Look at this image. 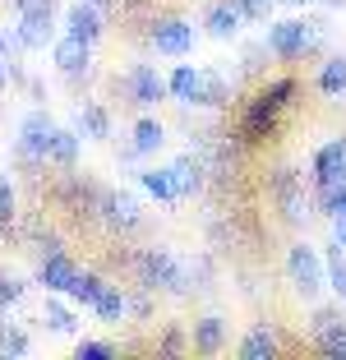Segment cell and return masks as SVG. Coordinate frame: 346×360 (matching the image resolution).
Listing matches in <instances>:
<instances>
[{
	"instance_id": "obj_1",
	"label": "cell",
	"mask_w": 346,
	"mask_h": 360,
	"mask_svg": "<svg viewBox=\"0 0 346 360\" xmlns=\"http://www.w3.org/2000/svg\"><path fill=\"white\" fill-rule=\"evenodd\" d=\"M300 97V79L295 75H277L268 79V84L259 88V93L250 97V102L241 106V125H236V134H241V143H268V139L277 134V125H282L286 106Z\"/></svg>"
},
{
	"instance_id": "obj_2",
	"label": "cell",
	"mask_w": 346,
	"mask_h": 360,
	"mask_svg": "<svg viewBox=\"0 0 346 360\" xmlns=\"http://www.w3.org/2000/svg\"><path fill=\"white\" fill-rule=\"evenodd\" d=\"M323 42H328V23L323 19H282V23H268V32H263V51L277 56V60L319 56Z\"/></svg>"
},
{
	"instance_id": "obj_3",
	"label": "cell",
	"mask_w": 346,
	"mask_h": 360,
	"mask_svg": "<svg viewBox=\"0 0 346 360\" xmlns=\"http://www.w3.org/2000/svg\"><path fill=\"white\" fill-rule=\"evenodd\" d=\"M139 286L153 291V296H189V264L180 255H171L167 245H153V250H139L134 259Z\"/></svg>"
},
{
	"instance_id": "obj_4",
	"label": "cell",
	"mask_w": 346,
	"mask_h": 360,
	"mask_svg": "<svg viewBox=\"0 0 346 360\" xmlns=\"http://www.w3.org/2000/svg\"><path fill=\"white\" fill-rule=\"evenodd\" d=\"M286 282H291V291L300 300H319L328 291V282H323V255H319L314 245L295 240L291 250H286Z\"/></svg>"
},
{
	"instance_id": "obj_5",
	"label": "cell",
	"mask_w": 346,
	"mask_h": 360,
	"mask_svg": "<svg viewBox=\"0 0 346 360\" xmlns=\"http://www.w3.org/2000/svg\"><path fill=\"white\" fill-rule=\"evenodd\" d=\"M268 194H273L277 212H282V222H291V226H305V222H309V194H305V176H295L291 167L273 171V180H268Z\"/></svg>"
},
{
	"instance_id": "obj_6",
	"label": "cell",
	"mask_w": 346,
	"mask_h": 360,
	"mask_svg": "<svg viewBox=\"0 0 346 360\" xmlns=\"http://www.w3.org/2000/svg\"><path fill=\"white\" fill-rule=\"evenodd\" d=\"M14 14L19 19H14L10 37L19 51H42L56 37V5H28V10H14Z\"/></svg>"
},
{
	"instance_id": "obj_7",
	"label": "cell",
	"mask_w": 346,
	"mask_h": 360,
	"mask_svg": "<svg viewBox=\"0 0 346 360\" xmlns=\"http://www.w3.org/2000/svg\"><path fill=\"white\" fill-rule=\"evenodd\" d=\"M51 129H56V120L46 116L42 106H37V111H28V116L19 120V139H14L19 162H28V167H46V143H51Z\"/></svg>"
},
{
	"instance_id": "obj_8",
	"label": "cell",
	"mask_w": 346,
	"mask_h": 360,
	"mask_svg": "<svg viewBox=\"0 0 346 360\" xmlns=\"http://www.w3.org/2000/svg\"><path fill=\"white\" fill-rule=\"evenodd\" d=\"M97 212H102V222L111 226V231H120V236H129V231L143 226V203H139L134 194H125V190L97 194Z\"/></svg>"
},
{
	"instance_id": "obj_9",
	"label": "cell",
	"mask_w": 346,
	"mask_h": 360,
	"mask_svg": "<svg viewBox=\"0 0 346 360\" xmlns=\"http://www.w3.org/2000/svg\"><path fill=\"white\" fill-rule=\"evenodd\" d=\"M125 97H129L134 111H153L158 102H167V79L158 75V65H129Z\"/></svg>"
},
{
	"instance_id": "obj_10",
	"label": "cell",
	"mask_w": 346,
	"mask_h": 360,
	"mask_svg": "<svg viewBox=\"0 0 346 360\" xmlns=\"http://www.w3.org/2000/svg\"><path fill=\"white\" fill-rule=\"evenodd\" d=\"M342 180H346V134L328 139L323 148L314 153V162H309V185H314L319 194L333 190V185H342Z\"/></svg>"
},
{
	"instance_id": "obj_11",
	"label": "cell",
	"mask_w": 346,
	"mask_h": 360,
	"mask_svg": "<svg viewBox=\"0 0 346 360\" xmlns=\"http://www.w3.org/2000/svg\"><path fill=\"white\" fill-rule=\"evenodd\" d=\"M194 37H199L194 23L180 19V14L153 23V51H158V56H176V60H185V56L194 51Z\"/></svg>"
},
{
	"instance_id": "obj_12",
	"label": "cell",
	"mask_w": 346,
	"mask_h": 360,
	"mask_svg": "<svg viewBox=\"0 0 346 360\" xmlns=\"http://www.w3.org/2000/svg\"><path fill=\"white\" fill-rule=\"evenodd\" d=\"M65 37H79V42L97 46L106 37V10H97L88 0H74L70 10H65Z\"/></svg>"
},
{
	"instance_id": "obj_13",
	"label": "cell",
	"mask_w": 346,
	"mask_h": 360,
	"mask_svg": "<svg viewBox=\"0 0 346 360\" xmlns=\"http://www.w3.org/2000/svg\"><path fill=\"white\" fill-rule=\"evenodd\" d=\"M245 28V14L236 10V0H212L208 14H203V32L217 37V42H236Z\"/></svg>"
},
{
	"instance_id": "obj_14",
	"label": "cell",
	"mask_w": 346,
	"mask_h": 360,
	"mask_svg": "<svg viewBox=\"0 0 346 360\" xmlns=\"http://www.w3.org/2000/svg\"><path fill=\"white\" fill-rule=\"evenodd\" d=\"M74 273H79V264H74L65 250H51V255L37 259V286H46V291H56V296H65V291H70Z\"/></svg>"
},
{
	"instance_id": "obj_15",
	"label": "cell",
	"mask_w": 346,
	"mask_h": 360,
	"mask_svg": "<svg viewBox=\"0 0 346 360\" xmlns=\"http://www.w3.org/2000/svg\"><path fill=\"white\" fill-rule=\"evenodd\" d=\"M56 56V70H60L65 79H84L88 70H93V46L79 42V37H60V42L51 46Z\"/></svg>"
},
{
	"instance_id": "obj_16",
	"label": "cell",
	"mask_w": 346,
	"mask_h": 360,
	"mask_svg": "<svg viewBox=\"0 0 346 360\" xmlns=\"http://www.w3.org/2000/svg\"><path fill=\"white\" fill-rule=\"evenodd\" d=\"M226 347V319L222 314H203L189 323V351H199V356H217Z\"/></svg>"
},
{
	"instance_id": "obj_17",
	"label": "cell",
	"mask_w": 346,
	"mask_h": 360,
	"mask_svg": "<svg viewBox=\"0 0 346 360\" xmlns=\"http://www.w3.org/2000/svg\"><path fill=\"white\" fill-rule=\"evenodd\" d=\"M171 180H176L180 199L199 194V190H203V180H208V162H203V153H180V158L171 162Z\"/></svg>"
},
{
	"instance_id": "obj_18",
	"label": "cell",
	"mask_w": 346,
	"mask_h": 360,
	"mask_svg": "<svg viewBox=\"0 0 346 360\" xmlns=\"http://www.w3.org/2000/svg\"><path fill=\"white\" fill-rule=\"evenodd\" d=\"M162 143H167V125H162L158 116H148V111H143V116L134 120V129H129V143H125V148L134 153V158H153Z\"/></svg>"
},
{
	"instance_id": "obj_19",
	"label": "cell",
	"mask_w": 346,
	"mask_h": 360,
	"mask_svg": "<svg viewBox=\"0 0 346 360\" xmlns=\"http://www.w3.org/2000/svg\"><path fill=\"white\" fill-rule=\"evenodd\" d=\"M79 148H84V134H79V129L56 125V129H51V143H46V162H51V167H60V171H74Z\"/></svg>"
},
{
	"instance_id": "obj_20",
	"label": "cell",
	"mask_w": 346,
	"mask_h": 360,
	"mask_svg": "<svg viewBox=\"0 0 346 360\" xmlns=\"http://www.w3.org/2000/svg\"><path fill=\"white\" fill-rule=\"evenodd\" d=\"M139 190H143L148 199H158V203H180V190H176V180H171V167L139 171Z\"/></svg>"
},
{
	"instance_id": "obj_21",
	"label": "cell",
	"mask_w": 346,
	"mask_h": 360,
	"mask_svg": "<svg viewBox=\"0 0 346 360\" xmlns=\"http://www.w3.org/2000/svg\"><path fill=\"white\" fill-rule=\"evenodd\" d=\"M79 134L93 139V143H106L111 139V111L102 102H84L79 106Z\"/></svg>"
},
{
	"instance_id": "obj_22",
	"label": "cell",
	"mask_w": 346,
	"mask_h": 360,
	"mask_svg": "<svg viewBox=\"0 0 346 360\" xmlns=\"http://www.w3.org/2000/svg\"><path fill=\"white\" fill-rule=\"evenodd\" d=\"M277 351H282V342H277V333L268 328V323H254V328L245 333V342H241L245 360H273Z\"/></svg>"
},
{
	"instance_id": "obj_23",
	"label": "cell",
	"mask_w": 346,
	"mask_h": 360,
	"mask_svg": "<svg viewBox=\"0 0 346 360\" xmlns=\"http://www.w3.org/2000/svg\"><path fill=\"white\" fill-rule=\"evenodd\" d=\"M194 93H199V65H176L167 75V97L180 106H194Z\"/></svg>"
},
{
	"instance_id": "obj_24",
	"label": "cell",
	"mask_w": 346,
	"mask_h": 360,
	"mask_svg": "<svg viewBox=\"0 0 346 360\" xmlns=\"http://www.w3.org/2000/svg\"><path fill=\"white\" fill-rule=\"evenodd\" d=\"M231 102V84L217 75V70H199V93H194V106H208V111H217V106Z\"/></svg>"
},
{
	"instance_id": "obj_25",
	"label": "cell",
	"mask_w": 346,
	"mask_h": 360,
	"mask_svg": "<svg viewBox=\"0 0 346 360\" xmlns=\"http://www.w3.org/2000/svg\"><path fill=\"white\" fill-rule=\"evenodd\" d=\"M42 323H46L51 333H60V338H70V333L79 328V314H74V309L65 305L56 291H46V300H42Z\"/></svg>"
},
{
	"instance_id": "obj_26",
	"label": "cell",
	"mask_w": 346,
	"mask_h": 360,
	"mask_svg": "<svg viewBox=\"0 0 346 360\" xmlns=\"http://www.w3.org/2000/svg\"><path fill=\"white\" fill-rule=\"evenodd\" d=\"M88 309H93V314L102 319V323H125V291L106 282L102 291L93 296V305H88Z\"/></svg>"
},
{
	"instance_id": "obj_27",
	"label": "cell",
	"mask_w": 346,
	"mask_h": 360,
	"mask_svg": "<svg viewBox=\"0 0 346 360\" xmlns=\"http://www.w3.org/2000/svg\"><path fill=\"white\" fill-rule=\"evenodd\" d=\"M314 88L323 97H346V56H328V60L319 65Z\"/></svg>"
},
{
	"instance_id": "obj_28",
	"label": "cell",
	"mask_w": 346,
	"mask_h": 360,
	"mask_svg": "<svg viewBox=\"0 0 346 360\" xmlns=\"http://www.w3.org/2000/svg\"><path fill=\"white\" fill-rule=\"evenodd\" d=\"M323 282H328V291H333L337 300H346V250L337 240L323 250Z\"/></svg>"
},
{
	"instance_id": "obj_29",
	"label": "cell",
	"mask_w": 346,
	"mask_h": 360,
	"mask_svg": "<svg viewBox=\"0 0 346 360\" xmlns=\"http://www.w3.org/2000/svg\"><path fill=\"white\" fill-rule=\"evenodd\" d=\"M102 286H106V277H102V273H93V268H79L65 296H70L74 305H93V296H97V291H102Z\"/></svg>"
},
{
	"instance_id": "obj_30",
	"label": "cell",
	"mask_w": 346,
	"mask_h": 360,
	"mask_svg": "<svg viewBox=\"0 0 346 360\" xmlns=\"http://www.w3.org/2000/svg\"><path fill=\"white\" fill-rule=\"evenodd\" d=\"M314 347L323 351V356H333V360H346V319H337V323L319 328L314 333Z\"/></svg>"
},
{
	"instance_id": "obj_31",
	"label": "cell",
	"mask_w": 346,
	"mask_h": 360,
	"mask_svg": "<svg viewBox=\"0 0 346 360\" xmlns=\"http://www.w3.org/2000/svg\"><path fill=\"white\" fill-rule=\"evenodd\" d=\"M32 351V338L23 323H5L0 319V356H28Z\"/></svg>"
},
{
	"instance_id": "obj_32",
	"label": "cell",
	"mask_w": 346,
	"mask_h": 360,
	"mask_svg": "<svg viewBox=\"0 0 346 360\" xmlns=\"http://www.w3.org/2000/svg\"><path fill=\"white\" fill-rule=\"evenodd\" d=\"M14 217H19V190H14L10 176H0V231H5V236H10Z\"/></svg>"
},
{
	"instance_id": "obj_33",
	"label": "cell",
	"mask_w": 346,
	"mask_h": 360,
	"mask_svg": "<svg viewBox=\"0 0 346 360\" xmlns=\"http://www.w3.org/2000/svg\"><path fill=\"white\" fill-rule=\"evenodd\" d=\"M23 291H28V282L0 268V309H5V305H19V300H23Z\"/></svg>"
},
{
	"instance_id": "obj_34",
	"label": "cell",
	"mask_w": 346,
	"mask_h": 360,
	"mask_svg": "<svg viewBox=\"0 0 346 360\" xmlns=\"http://www.w3.org/2000/svg\"><path fill=\"white\" fill-rule=\"evenodd\" d=\"M319 208H323V217H346V180L319 194Z\"/></svg>"
},
{
	"instance_id": "obj_35",
	"label": "cell",
	"mask_w": 346,
	"mask_h": 360,
	"mask_svg": "<svg viewBox=\"0 0 346 360\" xmlns=\"http://www.w3.org/2000/svg\"><path fill=\"white\" fill-rule=\"evenodd\" d=\"M189 347V333L180 328V323H167V333H162V342H158V351H167V356H180V351Z\"/></svg>"
},
{
	"instance_id": "obj_36",
	"label": "cell",
	"mask_w": 346,
	"mask_h": 360,
	"mask_svg": "<svg viewBox=\"0 0 346 360\" xmlns=\"http://www.w3.org/2000/svg\"><path fill=\"white\" fill-rule=\"evenodd\" d=\"M236 10L245 14V23H268V14H273V0H236Z\"/></svg>"
},
{
	"instance_id": "obj_37",
	"label": "cell",
	"mask_w": 346,
	"mask_h": 360,
	"mask_svg": "<svg viewBox=\"0 0 346 360\" xmlns=\"http://www.w3.org/2000/svg\"><path fill=\"white\" fill-rule=\"evenodd\" d=\"M74 356H79V360H111L115 356V342H79Z\"/></svg>"
},
{
	"instance_id": "obj_38",
	"label": "cell",
	"mask_w": 346,
	"mask_h": 360,
	"mask_svg": "<svg viewBox=\"0 0 346 360\" xmlns=\"http://www.w3.org/2000/svg\"><path fill=\"white\" fill-rule=\"evenodd\" d=\"M333 240L346 250V217H333Z\"/></svg>"
},
{
	"instance_id": "obj_39",
	"label": "cell",
	"mask_w": 346,
	"mask_h": 360,
	"mask_svg": "<svg viewBox=\"0 0 346 360\" xmlns=\"http://www.w3.org/2000/svg\"><path fill=\"white\" fill-rule=\"evenodd\" d=\"M14 10H28V5H56V0H10Z\"/></svg>"
},
{
	"instance_id": "obj_40",
	"label": "cell",
	"mask_w": 346,
	"mask_h": 360,
	"mask_svg": "<svg viewBox=\"0 0 346 360\" xmlns=\"http://www.w3.org/2000/svg\"><path fill=\"white\" fill-rule=\"evenodd\" d=\"M273 5H291V10H300V5H314V0H273Z\"/></svg>"
},
{
	"instance_id": "obj_41",
	"label": "cell",
	"mask_w": 346,
	"mask_h": 360,
	"mask_svg": "<svg viewBox=\"0 0 346 360\" xmlns=\"http://www.w3.org/2000/svg\"><path fill=\"white\" fill-rule=\"evenodd\" d=\"M88 5H97V10H111L115 0H88Z\"/></svg>"
},
{
	"instance_id": "obj_42",
	"label": "cell",
	"mask_w": 346,
	"mask_h": 360,
	"mask_svg": "<svg viewBox=\"0 0 346 360\" xmlns=\"http://www.w3.org/2000/svg\"><path fill=\"white\" fill-rule=\"evenodd\" d=\"M314 5H328V10H337V5H346V0H314Z\"/></svg>"
},
{
	"instance_id": "obj_43",
	"label": "cell",
	"mask_w": 346,
	"mask_h": 360,
	"mask_svg": "<svg viewBox=\"0 0 346 360\" xmlns=\"http://www.w3.org/2000/svg\"><path fill=\"white\" fill-rule=\"evenodd\" d=\"M0 88H5V60H0Z\"/></svg>"
}]
</instances>
